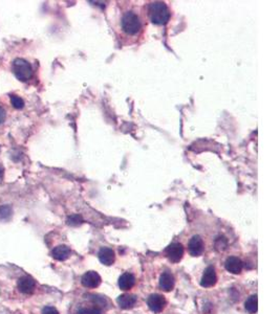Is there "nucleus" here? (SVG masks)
<instances>
[{
	"instance_id": "15",
	"label": "nucleus",
	"mask_w": 280,
	"mask_h": 314,
	"mask_svg": "<svg viewBox=\"0 0 280 314\" xmlns=\"http://www.w3.org/2000/svg\"><path fill=\"white\" fill-rule=\"evenodd\" d=\"M136 284V278L132 273L125 272L123 273L119 279V287L122 290H129Z\"/></svg>"
},
{
	"instance_id": "14",
	"label": "nucleus",
	"mask_w": 280,
	"mask_h": 314,
	"mask_svg": "<svg viewBox=\"0 0 280 314\" xmlns=\"http://www.w3.org/2000/svg\"><path fill=\"white\" fill-rule=\"evenodd\" d=\"M71 248L66 245H59L52 251V256L57 261H65L71 256Z\"/></svg>"
},
{
	"instance_id": "10",
	"label": "nucleus",
	"mask_w": 280,
	"mask_h": 314,
	"mask_svg": "<svg viewBox=\"0 0 280 314\" xmlns=\"http://www.w3.org/2000/svg\"><path fill=\"white\" fill-rule=\"evenodd\" d=\"M225 269L233 274H238L242 272L244 268V263L237 257H230L227 259V261L224 263Z\"/></svg>"
},
{
	"instance_id": "20",
	"label": "nucleus",
	"mask_w": 280,
	"mask_h": 314,
	"mask_svg": "<svg viewBox=\"0 0 280 314\" xmlns=\"http://www.w3.org/2000/svg\"><path fill=\"white\" fill-rule=\"evenodd\" d=\"M227 245H228V242L224 238H219L215 242V248L219 251H222V250L225 249Z\"/></svg>"
},
{
	"instance_id": "18",
	"label": "nucleus",
	"mask_w": 280,
	"mask_h": 314,
	"mask_svg": "<svg viewBox=\"0 0 280 314\" xmlns=\"http://www.w3.org/2000/svg\"><path fill=\"white\" fill-rule=\"evenodd\" d=\"M11 103L16 109H22L23 106H25V102H23V100L18 96H12Z\"/></svg>"
},
{
	"instance_id": "2",
	"label": "nucleus",
	"mask_w": 280,
	"mask_h": 314,
	"mask_svg": "<svg viewBox=\"0 0 280 314\" xmlns=\"http://www.w3.org/2000/svg\"><path fill=\"white\" fill-rule=\"evenodd\" d=\"M121 28L128 36L137 35L142 28V22L139 15L134 11L124 13L121 19Z\"/></svg>"
},
{
	"instance_id": "19",
	"label": "nucleus",
	"mask_w": 280,
	"mask_h": 314,
	"mask_svg": "<svg viewBox=\"0 0 280 314\" xmlns=\"http://www.w3.org/2000/svg\"><path fill=\"white\" fill-rule=\"evenodd\" d=\"M82 221H83V220H82L81 216H79V215H74V216H71L67 219V223L69 225H73V226L81 224Z\"/></svg>"
},
{
	"instance_id": "23",
	"label": "nucleus",
	"mask_w": 280,
	"mask_h": 314,
	"mask_svg": "<svg viewBox=\"0 0 280 314\" xmlns=\"http://www.w3.org/2000/svg\"><path fill=\"white\" fill-rule=\"evenodd\" d=\"M2 177H3V168L0 166V182L2 180Z\"/></svg>"
},
{
	"instance_id": "16",
	"label": "nucleus",
	"mask_w": 280,
	"mask_h": 314,
	"mask_svg": "<svg viewBox=\"0 0 280 314\" xmlns=\"http://www.w3.org/2000/svg\"><path fill=\"white\" fill-rule=\"evenodd\" d=\"M258 298H257V295H251L250 297L248 298V300L246 301V303H245V308H246V310L249 312V313H251V314H254V313H256L257 312V310H258Z\"/></svg>"
},
{
	"instance_id": "17",
	"label": "nucleus",
	"mask_w": 280,
	"mask_h": 314,
	"mask_svg": "<svg viewBox=\"0 0 280 314\" xmlns=\"http://www.w3.org/2000/svg\"><path fill=\"white\" fill-rule=\"evenodd\" d=\"M13 214L12 208L10 206H1L0 207V221H7Z\"/></svg>"
},
{
	"instance_id": "9",
	"label": "nucleus",
	"mask_w": 280,
	"mask_h": 314,
	"mask_svg": "<svg viewBox=\"0 0 280 314\" xmlns=\"http://www.w3.org/2000/svg\"><path fill=\"white\" fill-rule=\"evenodd\" d=\"M216 282H217V276H216L215 268L213 266L207 267L200 280L201 287H205V288L212 287L216 284Z\"/></svg>"
},
{
	"instance_id": "21",
	"label": "nucleus",
	"mask_w": 280,
	"mask_h": 314,
	"mask_svg": "<svg viewBox=\"0 0 280 314\" xmlns=\"http://www.w3.org/2000/svg\"><path fill=\"white\" fill-rule=\"evenodd\" d=\"M42 314H59L58 310L55 307H52V306H46L42 309Z\"/></svg>"
},
{
	"instance_id": "11",
	"label": "nucleus",
	"mask_w": 280,
	"mask_h": 314,
	"mask_svg": "<svg viewBox=\"0 0 280 314\" xmlns=\"http://www.w3.org/2000/svg\"><path fill=\"white\" fill-rule=\"evenodd\" d=\"M98 257H99V260L100 262L106 265V266H111L114 263V260H115V255H114V251L112 249V248H108V247H102L100 249L99 254H98Z\"/></svg>"
},
{
	"instance_id": "7",
	"label": "nucleus",
	"mask_w": 280,
	"mask_h": 314,
	"mask_svg": "<svg viewBox=\"0 0 280 314\" xmlns=\"http://www.w3.org/2000/svg\"><path fill=\"white\" fill-rule=\"evenodd\" d=\"M204 241L201 239L200 236L196 235L193 236L190 239L189 244H188V249L189 253L192 257H199L201 254L204 253Z\"/></svg>"
},
{
	"instance_id": "1",
	"label": "nucleus",
	"mask_w": 280,
	"mask_h": 314,
	"mask_svg": "<svg viewBox=\"0 0 280 314\" xmlns=\"http://www.w3.org/2000/svg\"><path fill=\"white\" fill-rule=\"evenodd\" d=\"M148 14L152 23L158 26L166 25L171 16L168 6L161 1L151 2L148 6Z\"/></svg>"
},
{
	"instance_id": "6",
	"label": "nucleus",
	"mask_w": 280,
	"mask_h": 314,
	"mask_svg": "<svg viewBox=\"0 0 280 314\" xmlns=\"http://www.w3.org/2000/svg\"><path fill=\"white\" fill-rule=\"evenodd\" d=\"M101 281H102V279H101L100 274L97 271H92V270L84 273L81 279L82 285L84 287L90 288V289L97 288L101 284Z\"/></svg>"
},
{
	"instance_id": "3",
	"label": "nucleus",
	"mask_w": 280,
	"mask_h": 314,
	"mask_svg": "<svg viewBox=\"0 0 280 314\" xmlns=\"http://www.w3.org/2000/svg\"><path fill=\"white\" fill-rule=\"evenodd\" d=\"M13 72L18 80L26 82L33 77V68L25 59H16L13 63Z\"/></svg>"
},
{
	"instance_id": "8",
	"label": "nucleus",
	"mask_w": 280,
	"mask_h": 314,
	"mask_svg": "<svg viewBox=\"0 0 280 314\" xmlns=\"http://www.w3.org/2000/svg\"><path fill=\"white\" fill-rule=\"evenodd\" d=\"M17 286H18L19 291L22 292L23 294H33L36 288V283L33 278L25 276V277H21L18 280Z\"/></svg>"
},
{
	"instance_id": "22",
	"label": "nucleus",
	"mask_w": 280,
	"mask_h": 314,
	"mask_svg": "<svg viewBox=\"0 0 280 314\" xmlns=\"http://www.w3.org/2000/svg\"><path fill=\"white\" fill-rule=\"evenodd\" d=\"M5 116H6V113H5V110L0 106V124H2L5 120Z\"/></svg>"
},
{
	"instance_id": "5",
	"label": "nucleus",
	"mask_w": 280,
	"mask_h": 314,
	"mask_svg": "<svg viewBox=\"0 0 280 314\" xmlns=\"http://www.w3.org/2000/svg\"><path fill=\"white\" fill-rule=\"evenodd\" d=\"M166 298L163 296L162 294H151L148 297V301H147V305H148L149 309L154 312V313H160L164 308L166 307Z\"/></svg>"
},
{
	"instance_id": "4",
	"label": "nucleus",
	"mask_w": 280,
	"mask_h": 314,
	"mask_svg": "<svg viewBox=\"0 0 280 314\" xmlns=\"http://www.w3.org/2000/svg\"><path fill=\"white\" fill-rule=\"evenodd\" d=\"M165 253L166 257L169 259V261L172 263H178L182 260L184 256V246L181 243H172V244H170L166 248Z\"/></svg>"
},
{
	"instance_id": "12",
	"label": "nucleus",
	"mask_w": 280,
	"mask_h": 314,
	"mask_svg": "<svg viewBox=\"0 0 280 314\" xmlns=\"http://www.w3.org/2000/svg\"><path fill=\"white\" fill-rule=\"evenodd\" d=\"M160 287L164 291H171L174 287V278L172 274L168 271L163 272L160 277Z\"/></svg>"
},
{
	"instance_id": "13",
	"label": "nucleus",
	"mask_w": 280,
	"mask_h": 314,
	"mask_svg": "<svg viewBox=\"0 0 280 314\" xmlns=\"http://www.w3.org/2000/svg\"><path fill=\"white\" fill-rule=\"evenodd\" d=\"M116 303H118L119 307L121 309H130L134 307L137 303V296L134 294H122L118 297L116 300Z\"/></svg>"
}]
</instances>
